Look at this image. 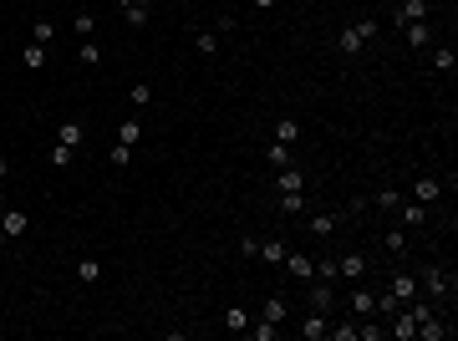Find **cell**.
Returning <instances> with one entry per match:
<instances>
[{
	"instance_id": "obj_1",
	"label": "cell",
	"mask_w": 458,
	"mask_h": 341,
	"mask_svg": "<svg viewBox=\"0 0 458 341\" xmlns=\"http://www.w3.org/2000/svg\"><path fill=\"white\" fill-rule=\"evenodd\" d=\"M453 285H458V275H453V270H443V265H428V270L418 275V290H428V301L438 306V311L448 306V295H453Z\"/></svg>"
},
{
	"instance_id": "obj_2",
	"label": "cell",
	"mask_w": 458,
	"mask_h": 341,
	"mask_svg": "<svg viewBox=\"0 0 458 341\" xmlns=\"http://www.w3.org/2000/svg\"><path fill=\"white\" fill-rule=\"evenodd\" d=\"M367 41H377V20L367 15V20H352V26H346L341 36H336V51H346V56H357Z\"/></svg>"
},
{
	"instance_id": "obj_3",
	"label": "cell",
	"mask_w": 458,
	"mask_h": 341,
	"mask_svg": "<svg viewBox=\"0 0 458 341\" xmlns=\"http://www.w3.org/2000/svg\"><path fill=\"white\" fill-rule=\"evenodd\" d=\"M367 270H372V260H367L362 250H346L341 260H336V281H362Z\"/></svg>"
},
{
	"instance_id": "obj_4",
	"label": "cell",
	"mask_w": 458,
	"mask_h": 341,
	"mask_svg": "<svg viewBox=\"0 0 458 341\" xmlns=\"http://www.w3.org/2000/svg\"><path fill=\"white\" fill-rule=\"evenodd\" d=\"M295 336H305V341L331 336V316H326V311H305V316H300V326H295Z\"/></svg>"
},
{
	"instance_id": "obj_5",
	"label": "cell",
	"mask_w": 458,
	"mask_h": 341,
	"mask_svg": "<svg viewBox=\"0 0 458 341\" xmlns=\"http://www.w3.org/2000/svg\"><path fill=\"white\" fill-rule=\"evenodd\" d=\"M387 290H392V301H397V306H407L412 295H423V290H418V275H412V270H397Z\"/></svg>"
},
{
	"instance_id": "obj_6",
	"label": "cell",
	"mask_w": 458,
	"mask_h": 341,
	"mask_svg": "<svg viewBox=\"0 0 458 341\" xmlns=\"http://www.w3.org/2000/svg\"><path fill=\"white\" fill-rule=\"evenodd\" d=\"M26 229H31V214H26V209H0V234H6V240H20Z\"/></svg>"
},
{
	"instance_id": "obj_7",
	"label": "cell",
	"mask_w": 458,
	"mask_h": 341,
	"mask_svg": "<svg viewBox=\"0 0 458 341\" xmlns=\"http://www.w3.org/2000/svg\"><path fill=\"white\" fill-rule=\"evenodd\" d=\"M280 270H291V281H316V260L311 255H286V260H280Z\"/></svg>"
},
{
	"instance_id": "obj_8",
	"label": "cell",
	"mask_w": 458,
	"mask_h": 341,
	"mask_svg": "<svg viewBox=\"0 0 458 341\" xmlns=\"http://www.w3.org/2000/svg\"><path fill=\"white\" fill-rule=\"evenodd\" d=\"M331 306H336V290L326 281H316L311 290H305V311H326V316H331Z\"/></svg>"
},
{
	"instance_id": "obj_9",
	"label": "cell",
	"mask_w": 458,
	"mask_h": 341,
	"mask_svg": "<svg viewBox=\"0 0 458 341\" xmlns=\"http://www.w3.org/2000/svg\"><path fill=\"white\" fill-rule=\"evenodd\" d=\"M275 188H280V194H305V174H300L295 163L275 168Z\"/></svg>"
},
{
	"instance_id": "obj_10",
	"label": "cell",
	"mask_w": 458,
	"mask_h": 341,
	"mask_svg": "<svg viewBox=\"0 0 458 341\" xmlns=\"http://www.w3.org/2000/svg\"><path fill=\"white\" fill-rule=\"evenodd\" d=\"M286 316H291V301L286 295H265V306H260V321H275V326H286Z\"/></svg>"
},
{
	"instance_id": "obj_11",
	"label": "cell",
	"mask_w": 458,
	"mask_h": 341,
	"mask_svg": "<svg viewBox=\"0 0 458 341\" xmlns=\"http://www.w3.org/2000/svg\"><path fill=\"white\" fill-rule=\"evenodd\" d=\"M438 199H443V184H438V179L423 174L418 184H412V204H438Z\"/></svg>"
},
{
	"instance_id": "obj_12",
	"label": "cell",
	"mask_w": 458,
	"mask_h": 341,
	"mask_svg": "<svg viewBox=\"0 0 458 341\" xmlns=\"http://www.w3.org/2000/svg\"><path fill=\"white\" fill-rule=\"evenodd\" d=\"M402 36H407V46H418V51H428V46H433V26H428V20H407Z\"/></svg>"
},
{
	"instance_id": "obj_13",
	"label": "cell",
	"mask_w": 458,
	"mask_h": 341,
	"mask_svg": "<svg viewBox=\"0 0 458 341\" xmlns=\"http://www.w3.org/2000/svg\"><path fill=\"white\" fill-rule=\"evenodd\" d=\"M352 311L362 316V321H372V316H377V290L357 285V290H352Z\"/></svg>"
},
{
	"instance_id": "obj_14",
	"label": "cell",
	"mask_w": 458,
	"mask_h": 341,
	"mask_svg": "<svg viewBox=\"0 0 458 341\" xmlns=\"http://www.w3.org/2000/svg\"><path fill=\"white\" fill-rule=\"evenodd\" d=\"M418 336H423V341H443V336H453V326H443V316L433 311L428 321H418Z\"/></svg>"
},
{
	"instance_id": "obj_15",
	"label": "cell",
	"mask_w": 458,
	"mask_h": 341,
	"mask_svg": "<svg viewBox=\"0 0 458 341\" xmlns=\"http://www.w3.org/2000/svg\"><path fill=\"white\" fill-rule=\"evenodd\" d=\"M82 138H87V133H82V122H56V143H61V148H72V153H77Z\"/></svg>"
},
{
	"instance_id": "obj_16",
	"label": "cell",
	"mask_w": 458,
	"mask_h": 341,
	"mask_svg": "<svg viewBox=\"0 0 458 341\" xmlns=\"http://www.w3.org/2000/svg\"><path fill=\"white\" fill-rule=\"evenodd\" d=\"M397 214H402V224H407V229H418V224H428V204L402 199V204H397Z\"/></svg>"
},
{
	"instance_id": "obj_17",
	"label": "cell",
	"mask_w": 458,
	"mask_h": 341,
	"mask_svg": "<svg viewBox=\"0 0 458 341\" xmlns=\"http://www.w3.org/2000/svg\"><path fill=\"white\" fill-rule=\"evenodd\" d=\"M20 67H26V72H41V67H46V46H41V41H26V51H20Z\"/></svg>"
},
{
	"instance_id": "obj_18",
	"label": "cell",
	"mask_w": 458,
	"mask_h": 341,
	"mask_svg": "<svg viewBox=\"0 0 458 341\" xmlns=\"http://www.w3.org/2000/svg\"><path fill=\"white\" fill-rule=\"evenodd\" d=\"M255 255H260L265 265H280V260H286L291 250H286V240H260V250H255Z\"/></svg>"
},
{
	"instance_id": "obj_19",
	"label": "cell",
	"mask_w": 458,
	"mask_h": 341,
	"mask_svg": "<svg viewBox=\"0 0 458 341\" xmlns=\"http://www.w3.org/2000/svg\"><path fill=\"white\" fill-rule=\"evenodd\" d=\"M407 20H428V0H402V6H397V26H407Z\"/></svg>"
},
{
	"instance_id": "obj_20",
	"label": "cell",
	"mask_w": 458,
	"mask_h": 341,
	"mask_svg": "<svg viewBox=\"0 0 458 341\" xmlns=\"http://www.w3.org/2000/svg\"><path fill=\"white\" fill-rule=\"evenodd\" d=\"M77 281H82V285H97V281H102V260H92V255L77 260Z\"/></svg>"
},
{
	"instance_id": "obj_21",
	"label": "cell",
	"mask_w": 458,
	"mask_h": 341,
	"mask_svg": "<svg viewBox=\"0 0 458 341\" xmlns=\"http://www.w3.org/2000/svg\"><path fill=\"white\" fill-rule=\"evenodd\" d=\"M382 250L392 255V260H402V255H407V234H402V229H387V240H382Z\"/></svg>"
},
{
	"instance_id": "obj_22",
	"label": "cell",
	"mask_w": 458,
	"mask_h": 341,
	"mask_svg": "<svg viewBox=\"0 0 458 341\" xmlns=\"http://www.w3.org/2000/svg\"><path fill=\"white\" fill-rule=\"evenodd\" d=\"M224 331H250V311L245 306H229L224 311Z\"/></svg>"
},
{
	"instance_id": "obj_23",
	"label": "cell",
	"mask_w": 458,
	"mask_h": 341,
	"mask_svg": "<svg viewBox=\"0 0 458 341\" xmlns=\"http://www.w3.org/2000/svg\"><path fill=\"white\" fill-rule=\"evenodd\" d=\"M433 67L453 77V72H458V51H453V46H438V51H433Z\"/></svg>"
},
{
	"instance_id": "obj_24",
	"label": "cell",
	"mask_w": 458,
	"mask_h": 341,
	"mask_svg": "<svg viewBox=\"0 0 458 341\" xmlns=\"http://www.w3.org/2000/svg\"><path fill=\"white\" fill-rule=\"evenodd\" d=\"M367 204H372V209H387V214H397L402 194H397V188H382V194H377V199H367Z\"/></svg>"
},
{
	"instance_id": "obj_25",
	"label": "cell",
	"mask_w": 458,
	"mask_h": 341,
	"mask_svg": "<svg viewBox=\"0 0 458 341\" xmlns=\"http://www.w3.org/2000/svg\"><path fill=\"white\" fill-rule=\"evenodd\" d=\"M305 224H311V234H331V229L341 224V214H311Z\"/></svg>"
},
{
	"instance_id": "obj_26",
	"label": "cell",
	"mask_w": 458,
	"mask_h": 341,
	"mask_svg": "<svg viewBox=\"0 0 458 341\" xmlns=\"http://www.w3.org/2000/svg\"><path fill=\"white\" fill-rule=\"evenodd\" d=\"M72 26H77V36H82V41H92V31H97V15H92V11H77V20H72Z\"/></svg>"
},
{
	"instance_id": "obj_27",
	"label": "cell",
	"mask_w": 458,
	"mask_h": 341,
	"mask_svg": "<svg viewBox=\"0 0 458 341\" xmlns=\"http://www.w3.org/2000/svg\"><path fill=\"white\" fill-rule=\"evenodd\" d=\"M295 138H300V122H291V117H286V122H275V143H286V148H291Z\"/></svg>"
},
{
	"instance_id": "obj_28",
	"label": "cell",
	"mask_w": 458,
	"mask_h": 341,
	"mask_svg": "<svg viewBox=\"0 0 458 341\" xmlns=\"http://www.w3.org/2000/svg\"><path fill=\"white\" fill-rule=\"evenodd\" d=\"M127 102H133V108H148V102H153V87H148V82H133V87H127Z\"/></svg>"
},
{
	"instance_id": "obj_29",
	"label": "cell",
	"mask_w": 458,
	"mask_h": 341,
	"mask_svg": "<svg viewBox=\"0 0 458 341\" xmlns=\"http://www.w3.org/2000/svg\"><path fill=\"white\" fill-rule=\"evenodd\" d=\"M280 209H286L291 219H300L305 214V194H280Z\"/></svg>"
},
{
	"instance_id": "obj_30",
	"label": "cell",
	"mask_w": 458,
	"mask_h": 341,
	"mask_svg": "<svg viewBox=\"0 0 458 341\" xmlns=\"http://www.w3.org/2000/svg\"><path fill=\"white\" fill-rule=\"evenodd\" d=\"M316 281L336 285V260H331V255H321V260H316Z\"/></svg>"
},
{
	"instance_id": "obj_31",
	"label": "cell",
	"mask_w": 458,
	"mask_h": 341,
	"mask_svg": "<svg viewBox=\"0 0 458 341\" xmlns=\"http://www.w3.org/2000/svg\"><path fill=\"white\" fill-rule=\"evenodd\" d=\"M143 138V122H117V143H127V148H133Z\"/></svg>"
},
{
	"instance_id": "obj_32",
	"label": "cell",
	"mask_w": 458,
	"mask_h": 341,
	"mask_svg": "<svg viewBox=\"0 0 458 341\" xmlns=\"http://www.w3.org/2000/svg\"><path fill=\"white\" fill-rule=\"evenodd\" d=\"M265 158H270L275 168H286V163H295V158H291V148H286V143H270V148H265Z\"/></svg>"
},
{
	"instance_id": "obj_33",
	"label": "cell",
	"mask_w": 458,
	"mask_h": 341,
	"mask_svg": "<svg viewBox=\"0 0 458 341\" xmlns=\"http://www.w3.org/2000/svg\"><path fill=\"white\" fill-rule=\"evenodd\" d=\"M148 11L153 6H122V20H127V26H148Z\"/></svg>"
},
{
	"instance_id": "obj_34",
	"label": "cell",
	"mask_w": 458,
	"mask_h": 341,
	"mask_svg": "<svg viewBox=\"0 0 458 341\" xmlns=\"http://www.w3.org/2000/svg\"><path fill=\"white\" fill-rule=\"evenodd\" d=\"M250 336H255V341H275V336H280V326H275V321H255V326H250Z\"/></svg>"
},
{
	"instance_id": "obj_35",
	"label": "cell",
	"mask_w": 458,
	"mask_h": 341,
	"mask_svg": "<svg viewBox=\"0 0 458 341\" xmlns=\"http://www.w3.org/2000/svg\"><path fill=\"white\" fill-rule=\"evenodd\" d=\"M97 61H102V46L97 41H82V67H97Z\"/></svg>"
},
{
	"instance_id": "obj_36",
	"label": "cell",
	"mask_w": 458,
	"mask_h": 341,
	"mask_svg": "<svg viewBox=\"0 0 458 341\" xmlns=\"http://www.w3.org/2000/svg\"><path fill=\"white\" fill-rule=\"evenodd\" d=\"M193 46H199V56H214V51H220V36H209V31H199V41H193Z\"/></svg>"
},
{
	"instance_id": "obj_37",
	"label": "cell",
	"mask_w": 458,
	"mask_h": 341,
	"mask_svg": "<svg viewBox=\"0 0 458 341\" xmlns=\"http://www.w3.org/2000/svg\"><path fill=\"white\" fill-rule=\"evenodd\" d=\"M51 36H56V26H51V20H36V31H31V41H41V46H46Z\"/></svg>"
},
{
	"instance_id": "obj_38",
	"label": "cell",
	"mask_w": 458,
	"mask_h": 341,
	"mask_svg": "<svg viewBox=\"0 0 458 341\" xmlns=\"http://www.w3.org/2000/svg\"><path fill=\"white\" fill-rule=\"evenodd\" d=\"M51 163H56V168H67V163H72V148H61V143H56V148H51Z\"/></svg>"
},
{
	"instance_id": "obj_39",
	"label": "cell",
	"mask_w": 458,
	"mask_h": 341,
	"mask_svg": "<svg viewBox=\"0 0 458 341\" xmlns=\"http://www.w3.org/2000/svg\"><path fill=\"white\" fill-rule=\"evenodd\" d=\"M250 6H255V11H275V6H280V0H250Z\"/></svg>"
},
{
	"instance_id": "obj_40",
	"label": "cell",
	"mask_w": 458,
	"mask_h": 341,
	"mask_svg": "<svg viewBox=\"0 0 458 341\" xmlns=\"http://www.w3.org/2000/svg\"><path fill=\"white\" fill-rule=\"evenodd\" d=\"M6 179H11V163H6V158H0V184H6Z\"/></svg>"
},
{
	"instance_id": "obj_41",
	"label": "cell",
	"mask_w": 458,
	"mask_h": 341,
	"mask_svg": "<svg viewBox=\"0 0 458 341\" xmlns=\"http://www.w3.org/2000/svg\"><path fill=\"white\" fill-rule=\"evenodd\" d=\"M122 6H133V0H117V11H122Z\"/></svg>"
},
{
	"instance_id": "obj_42",
	"label": "cell",
	"mask_w": 458,
	"mask_h": 341,
	"mask_svg": "<svg viewBox=\"0 0 458 341\" xmlns=\"http://www.w3.org/2000/svg\"><path fill=\"white\" fill-rule=\"evenodd\" d=\"M133 6H153V0H133Z\"/></svg>"
}]
</instances>
